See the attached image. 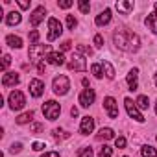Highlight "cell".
Masks as SVG:
<instances>
[{
    "label": "cell",
    "instance_id": "obj_1",
    "mask_svg": "<svg viewBox=\"0 0 157 157\" xmlns=\"http://www.w3.org/2000/svg\"><path fill=\"white\" fill-rule=\"evenodd\" d=\"M113 39H115V44L120 50H126V52H137L139 50V44H140L139 35L133 33V32H129V30H124V28L122 30H117L115 35H113Z\"/></svg>",
    "mask_w": 157,
    "mask_h": 157
},
{
    "label": "cell",
    "instance_id": "obj_2",
    "mask_svg": "<svg viewBox=\"0 0 157 157\" xmlns=\"http://www.w3.org/2000/svg\"><path fill=\"white\" fill-rule=\"evenodd\" d=\"M48 56L50 54V46L48 44H30V50H28V56L32 61L39 63L41 61V56Z\"/></svg>",
    "mask_w": 157,
    "mask_h": 157
},
{
    "label": "cell",
    "instance_id": "obj_3",
    "mask_svg": "<svg viewBox=\"0 0 157 157\" xmlns=\"http://www.w3.org/2000/svg\"><path fill=\"white\" fill-rule=\"evenodd\" d=\"M59 113H61V105H59L57 102H54V100H50V102H46V104L43 105V115H44L48 120H56V118L59 117Z\"/></svg>",
    "mask_w": 157,
    "mask_h": 157
},
{
    "label": "cell",
    "instance_id": "obj_4",
    "mask_svg": "<svg viewBox=\"0 0 157 157\" xmlns=\"http://www.w3.org/2000/svg\"><path fill=\"white\" fill-rule=\"evenodd\" d=\"M68 89H70V82H68L67 76H57V78H54V93H56V94L63 96V94L68 93Z\"/></svg>",
    "mask_w": 157,
    "mask_h": 157
},
{
    "label": "cell",
    "instance_id": "obj_5",
    "mask_svg": "<svg viewBox=\"0 0 157 157\" xmlns=\"http://www.w3.org/2000/svg\"><path fill=\"white\" fill-rule=\"evenodd\" d=\"M24 104H26V98H24V94H22L21 91H13V93L10 94V107H11L13 111L22 109Z\"/></svg>",
    "mask_w": 157,
    "mask_h": 157
},
{
    "label": "cell",
    "instance_id": "obj_6",
    "mask_svg": "<svg viewBox=\"0 0 157 157\" xmlns=\"http://www.w3.org/2000/svg\"><path fill=\"white\" fill-rule=\"evenodd\" d=\"M48 41H56L59 35H61V32H63V28H61V22L57 21V19H48Z\"/></svg>",
    "mask_w": 157,
    "mask_h": 157
},
{
    "label": "cell",
    "instance_id": "obj_7",
    "mask_svg": "<svg viewBox=\"0 0 157 157\" xmlns=\"http://www.w3.org/2000/svg\"><path fill=\"white\" fill-rule=\"evenodd\" d=\"M68 68L70 70H76V72H83V70H87V63H85V59L82 56L74 54L72 59L68 61Z\"/></svg>",
    "mask_w": 157,
    "mask_h": 157
},
{
    "label": "cell",
    "instance_id": "obj_8",
    "mask_svg": "<svg viewBox=\"0 0 157 157\" xmlns=\"http://www.w3.org/2000/svg\"><path fill=\"white\" fill-rule=\"evenodd\" d=\"M124 105H126V111H128V115H129L131 118H135L137 122H144V117L139 113V109H137V105L133 104L131 98H126V100H124Z\"/></svg>",
    "mask_w": 157,
    "mask_h": 157
},
{
    "label": "cell",
    "instance_id": "obj_9",
    "mask_svg": "<svg viewBox=\"0 0 157 157\" xmlns=\"http://www.w3.org/2000/svg\"><path fill=\"white\" fill-rule=\"evenodd\" d=\"M94 98H96V93H94V89H85L82 94H80V105L82 107H89V105H93L94 104Z\"/></svg>",
    "mask_w": 157,
    "mask_h": 157
},
{
    "label": "cell",
    "instance_id": "obj_10",
    "mask_svg": "<svg viewBox=\"0 0 157 157\" xmlns=\"http://www.w3.org/2000/svg\"><path fill=\"white\" fill-rule=\"evenodd\" d=\"M104 107H105V111H107V117H109V118H118V107H117L115 98L107 96V98L104 100Z\"/></svg>",
    "mask_w": 157,
    "mask_h": 157
},
{
    "label": "cell",
    "instance_id": "obj_11",
    "mask_svg": "<svg viewBox=\"0 0 157 157\" xmlns=\"http://www.w3.org/2000/svg\"><path fill=\"white\" fill-rule=\"evenodd\" d=\"M44 15H46V10H44V6H39V8H35V10H33V13L30 15V24H32V26H39V24L43 22Z\"/></svg>",
    "mask_w": 157,
    "mask_h": 157
},
{
    "label": "cell",
    "instance_id": "obj_12",
    "mask_svg": "<svg viewBox=\"0 0 157 157\" xmlns=\"http://www.w3.org/2000/svg\"><path fill=\"white\" fill-rule=\"evenodd\" d=\"M19 82H21V78H19L17 72H6L4 78H2V85L4 87H15Z\"/></svg>",
    "mask_w": 157,
    "mask_h": 157
},
{
    "label": "cell",
    "instance_id": "obj_13",
    "mask_svg": "<svg viewBox=\"0 0 157 157\" xmlns=\"http://www.w3.org/2000/svg\"><path fill=\"white\" fill-rule=\"evenodd\" d=\"M43 91H44V83L41 82V80H32L30 82V93H32V96H35V98H39L41 94H43Z\"/></svg>",
    "mask_w": 157,
    "mask_h": 157
},
{
    "label": "cell",
    "instance_id": "obj_14",
    "mask_svg": "<svg viewBox=\"0 0 157 157\" xmlns=\"http://www.w3.org/2000/svg\"><path fill=\"white\" fill-rule=\"evenodd\" d=\"M93 129H94V118L93 117H83L82 118V126H80V133L89 135Z\"/></svg>",
    "mask_w": 157,
    "mask_h": 157
},
{
    "label": "cell",
    "instance_id": "obj_15",
    "mask_svg": "<svg viewBox=\"0 0 157 157\" xmlns=\"http://www.w3.org/2000/svg\"><path fill=\"white\" fill-rule=\"evenodd\" d=\"M128 85H129V91H137V87H139V70L137 68H133V70H129V74H128Z\"/></svg>",
    "mask_w": 157,
    "mask_h": 157
},
{
    "label": "cell",
    "instance_id": "obj_16",
    "mask_svg": "<svg viewBox=\"0 0 157 157\" xmlns=\"http://www.w3.org/2000/svg\"><path fill=\"white\" fill-rule=\"evenodd\" d=\"M46 61H48L50 65L61 67V65H65V56H63V54H59V52H50V54L46 56Z\"/></svg>",
    "mask_w": 157,
    "mask_h": 157
},
{
    "label": "cell",
    "instance_id": "obj_17",
    "mask_svg": "<svg viewBox=\"0 0 157 157\" xmlns=\"http://www.w3.org/2000/svg\"><path fill=\"white\" fill-rule=\"evenodd\" d=\"M153 8H155V11L146 17V26H148L153 33H157V2L153 4Z\"/></svg>",
    "mask_w": 157,
    "mask_h": 157
},
{
    "label": "cell",
    "instance_id": "obj_18",
    "mask_svg": "<svg viewBox=\"0 0 157 157\" xmlns=\"http://www.w3.org/2000/svg\"><path fill=\"white\" fill-rule=\"evenodd\" d=\"M109 21H111V10H104L98 17H96V26H105V24H109Z\"/></svg>",
    "mask_w": 157,
    "mask_h": 157
},
{
    "label": "cell",
    "instance_id": "obj_19",
    "mask_svg": "<svg viewBox=\"0 0 157 157\" xmlns=\"http://www.w3.org/2000/svg\"><path fill=\"white\" fill-rule=\"evenodd\" d=\"M115 137V133H113V129L111 128H102L100 131H98V140H109V139H113Z\"/></svg>",
    "mask_w": 157,
    "mask_h": 157
},
{
    "label": "cell",
    "instance_id": "obj_20",
    "mask_svg": "<svg viewBox=\"0 0 157 157\" xmlns=\"http://www.w3.org/2000/svg\"><path fill=\"white\" fill-rule=\"evenodd\" d=\"M117 10L124 15H128L129 11H133V2H117Z\"/></svg>",
    "mask_w": 157,
    "mask_h": 157
},
{
    "label": "cell",
    "instance_id": "obj_21",
    "mask_svg": "<svg viewBox=\"0 0 157 157\" xmlns=\"http://www.w3.org/2000/svg\"><path fill=\"white\" fill-rule=\"evenodd\" d=\"M21 13L19 11H11V13H8V17H6V22L10 24V26H13V24H19L21 22Z\"/></svg>",
    "mask_w": 157,
    "mask_h": 157
},
{
    "label": "cell",
    "instance_id": "obj_22",
    "mask_svg": "<svg viewBox=\"0 0 157 157\" xmlns=\"http://www.w3.org/2000/svg\"><path fill=\"white\" fill-rule=\"evenodd\" d=\"M6 43H8L11 48H21V46H22V39L17 37V35H8V37H6Z\"/></svg>",
    "mask_w": 157,
    "mask_h": 157
},
{
    "label": "cell",
    "instance_id": "obj_23",
    "mask_svg": "<svg viewBox=\"0 0 157 157\" xmlns=\"http://www.w3.org/2000/svg\"><path fill=\"white\" fill-rule=\"evenodd\" d=\"M100 65H102V68L105 70V76L109 78V80H113V78H115V68H113V65H111L109 61H102Z\"/></svg>",
    "mask_w": 157,
    "mask_h": 157
},
{
    "label": "cell",
    "instance_id": "obj_24",
    "mask_svg": "<svg viewBox=\"0 0 157 157\" xmlns=\"http://www.w3.org/2000/svg\"><path fill=\"white\" fill-rule=\"evenodd\" d=\"M32 118H33V111L22 113L21 117H17V124H28V122H32Z\"/></svg>",
    "mask_w": 157,
    "mask_h": 157
},
{
    "label": "cell",
    "instance_id": "obj_25",
    "mask_svg": "<svg viewBox=\"0 0 157 157\" xmlns=\"http://www.w3.org/2000/svg\"><path fill=\"white\" fill-rule=\"evenodd\" d=\"M140 153H142V157H157V150L151 146H144L140 150Z\"/></svg>",
    "mask_w": 157,
    "mask_h": 157
},
{
    "label": "cell",
    "instance_id": "obj_26",
    "mask_svg": "<svg viewBox=\"0 0 157 157\" xmlns=\"http://www.w3.org/2000/svg\"><path fill=\"white\" fill-rule=\"evenodd\" d=\"M137 104H139L140 109H148V107H150V100H148V96H144V94H140V96L137 98Z\"/></svg>",
    "mask_w": 157,
    "mask_h": 157
},
{
    "label": "cell",
    "instance_id": "obj_27",
    "mask_svg": "<svg viewBox=\"0 0 157 157\" xmlns=\"http://www.w3.org/2000/svg\"><path fill=\"white\" fill-rule=\"evenodd\" d=\"M111 155H113V148H111V146H107V144H104V146L100 148L98 157H111Z\"/></svg>",
    "mask_w": 157,
    "mask_h": 157
},
{
    "label": "cell",
    "instance_id": "obj_28",
    "mask_svg": "<svg viewBox=\"0 0 157 157\" xmlns=\"http://www.w3.org/2000/svg\"><path fill=\"white\" fill-rule=\"evenodd\" d=\"M78 157H93V148H89V146L80 148L78 150Z\"/></svg>",
    "mask_w": 157,
    "mask_h": 157
},
{
    "label": "cell",
    "instance_id": "obj_29",
    "mask_svg": "<svg viewBox=\"0 0 157 157\" xmlns=\"http://www.w3.org/2000/svg\"><path fill=\"white\" fill-rule=\"evenodd\" d=\"M91 72L94 74V78H102L104 74H102V65L100 63H94L93 67H91Z\"/></svg>",
    "mask_w": 157,
    "mask_h": 157
},
{
    "label": "cell",
    "instance_id": "obj_30",
    "mask_svg": "<svg viewBox=\"0 0 157 157\" xmlns=\"http://www.w3.org/2000/svg\"><path fill=\"white\" fill-rule=\"evenodd\" d=\"M78 8H80V11H82V13H89L91 4H89V2H83V0H82V2H78Z\"/></svg>",
    "mask_w": 157,
    "mask_h": 157
},
{
    "label": "cell",
    "instance_id": "obj_31",
    "mask_svg": "<svg viewBox=\"0 0 157 157\" xmlns=\"http://www.w3.org/2000/svg\"><path fill=\"white\" fill-rule=\"evenodd\" d=\"M76 24H78V22H76V19H74L72 15H67V28H68V30H74V28H76Z\"/></svg>",
    "mask_w": 157,
    "mask_h": 157
},
{
    "label": "cell",
    "instance_id": "obj_32",
    "mask_svg": "<svg viewBox=\"0 0 157 157\" xmlns=\"http://www.w3.org/2000/svg\"><path fill=\"white\" fill-rule=\"evenodd\" d=\"M94 46H96V48H102V46H104V37H102L100 33L94 35Z\"/></svg>",
    "mask_w": 157,
    "mask_h": 157
},
{
    "label": "cell",
    "instance_id": "obj_33",
    "mask_svg": "<svg viewBox=\"0 0 157 157\" xmlns=\"http://www.w3.org/2000/svg\"><path fill=\"white\" fill-rule=\"evenodd\" d=\"M10 65H11V56H8V54H6V56L2 57V68L6 70V68H8Z\"/></svg>",
    "mask_w": 157,
    "mask_h": 157
},
{
    "label": "cell",
    "instance_id": "obj_34",
    "mask_svg": "<svg viewBox=\"0 0 157 157\" xmlns=\"http://www.w3.org/2000/svg\"><path fill=\"white\" fill-rule=\"evenodd\" d=\"M115 144H117V148H126V139L124 137H117L115 139Z\"/></svg>",
    "mask_w": 157,
    "mask_h": 157
},
{
    "label": "cell",
    "instance_id": "obj_35",
    "mask_svg": "<svg viewBox=\"0 0 157 157\" xmlns=\"http://www.w3.org/2000/svg\"><path fill=\"white\" fill-rule=\"evenodd\" d=\"M78 50H80V52H83L85 56H93V50H91L89 46H83V44H80V46H78Z\"/></svg>",
    "mask_w": 157,
    "mask_h": 157
},
{
    "label": "cell",
    "instance_id": "obj_36",
    "mask_svg": "<svg viewBox=\"0 0 157 157\" xmlns=\"http://www.w3.org/2000/svg\"><path fill=\"white\" fill-rule=\"evenodd\" d=\"M30 41H32L33 44H37V41H39V32H35V30H33V32L30 33Z\"/></svg>",
    "mask_w": 157,
    "mask_h": 157
},
{
    "label": "cell",
    "instance_id": "obj_37",
    "mask_svg": "<svg viewBox=\"0 0 157 157\" xmlns=\"http://www.w3.org/2000/svg\"><path fill=\"white\" fill-rule=\"evenodd\" d=\"M39 131H43V124H32V133H39Z\"/></svg>",
    "mask_w": 157,
    "mask_h": 157
},
{
    "label": "cell",
    "instance_id": "obj_38",
    "mask_svg": "<svg viewBox=\"0 0 157 157\" xmlns=\"http://www.w3.org/2000/svg\"><path fill=\"white\" fill-rule=\"evenodd\" d=\"M10 150H11V153H19V151L22 150V144H21V142H17V144H13Z\"/></svg>",
    "mask_w": 157,
    "mask_h": 157
},
{
    "label": "cell",
    "instance_id": "obj_39",
    "mask_svg": "<svg viewBox=\"0 0 157 157\" xmlns=\"http://www.w3.org/2000/svg\"><path fill=\"white\" fill-rule=\"evenodd\" d=\"M43 148H44L43 142H33V144H32V150H35V151H41Z\"/></svg>",
    "mask_w": 157,
    "mask_h": 157
},
{
    "label": "cell",
    "instance_id": "obj_40",
    "mask_svg": "<svg viewBox=\"0 0 157 157\" xmlns=\"http://www.w3.org/2000/svg\"><path fill=\"white\" fill-rule=\"evenodd\" d=\"M70 6H72L70 0H63V2H59V8H63V10H68Z\"/></svg>",
    "mask_w": 157,
    "mask_h": 157
},
{
    "label": "cell",
    "instance_id": "obj_41",
    "mask_svg": "<svg viewBox=\"0 0 157 157\" xmlns=\"http://www.w3.org/2000/svg\"><path fill=\"white\" fill-rule=\"evenodd\" d=\"M70 44H72L70 41H65V43L61 44V50H63V52H67V50H70Z\"/></svg>",
    "mask_w": 157,
    "mask_h": 157
},
{
    "label": "cell",
    "instance_id": "obj_42",
    "mask_svg": "<svg viewBox=\"0 0 157 157\" xmlns=\"http://www.w3.org/2000/svg\"><path fill=\"white\" fill-rule=\"evenodd\" d=\"M41 157H59V153H57V151H46V153H43Z\"/></svg>",
    "mask_w": 157,
    "mask_h": 157
},
{
    "label": "cell",
    "instance_id": "obj_43",
    "mask_svg": "<svg viewBox=\"0 0 157 157\" xmlns=\"http://www.w3.org/2000/svg\"><path fill=\"white\" fill-rule=\"evenodd\" d=\"M19 6H21L22 10H28V8H30V2H26V0H21V2H19Z\"/></svg>",
    "mask_w": 157,
    "mask_h": 157
},
{
    "label": "cell",
    "instance_id": "obj_44",
    "mask_svg": "<svg viewBox=\"0 0 157 157\" xmlns=\"http://www.w3.org/2000/svg\"><path fill=\"white\" fill-rule=\"evenodd\" d=\"M37 70H39L41 74L44 72V63H43V61H39V63H37Z\"/></svg>",
    "mask_w": 157,
    "mask_h": 157
},
{
    "label": "cell",
    "instance_id": "obj_45",
    "mask_svg": "<svg viewBox=\"0 0 157 157\" xmlns=\"http://www.w3.org/2000/svg\"><path fill=\"white\" fill-rule=\"evenodd\" d=\"M70 115H72V117H76V115H78V109H76V107H72V109H70Z\"/></svg>",
    "mask_w": 157,
    "mask_h": 157
},
{
    "label": "cell",
    "instance_id": "obj_46",
    "mask_svg": "<svg viewBox=\"0 0 157 157\" xmlns=\"http://www.w3.org/2000/svg\"><path fill=\"white\" fill-rule=\"evenodd\" d=\"M155 85H157V74H155Z\"/></svg>",
    "mask_w": 157,
    "mask_h": 157
},
{
    "label": "cell",
    "instance_id": "obj_47",
    "mask_svg": "<svg viewBox=\"0 0 157 157\" xmlns=\"http://www.w3.org/2000/svg\"><path fill=\"white\" fill-rule=\"evenodd\" d=\"M155 113H157V104H155Z\"/></svg>",
    "mask_w": 157,
    "mask_h": 157
},
{
    "label": "cell",
    "instance_id": "obj_48",
    "mask_svg": "<svg viewBox=\"0 0 157 157\" xmlns=\"http://www.w3.org/2000/svg\"><path fill=\"white\" fill-rule=\"evenodd\" d=\"M126 157H128V155H126Z\"/></svg>",
    "mask_w": 157,
    "mask_h": 157
}]
</instances>
